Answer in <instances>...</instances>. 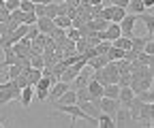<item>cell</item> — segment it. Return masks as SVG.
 Returning <instances> with one entry per match:
<instances>
[{
    "label": "cell",
    "instance_id": "6da1fadb",
    "mask_svg": "<svg viewBox=\"0 0 154 128\" xmlns=\"http://www.w3.org/2000/svg\"><path fill=\"white\" fill-rule=\"evenodd\" d=\"M135 24H137V15H135V13H126L122 19L118 22V26H120V30H122V36H133Z\"/></svg>",
    "mask_w": 154,
    "mask_h": 128
},
{
    "label": "cell",
    "instance_id": "7a4b0ae2",
    "mask_svg": "<svg viewBox=\"0 0 154 128\" xmlns=\"http://www.w3.org/2000/svg\"><path fill=\"white\" fill-rule=\"evenodd\" d=\"M133 124V118L128 113L126 107H118V111L113 113V126H131Z\"/></svg>",
    "mask_w": 154,
    "mask_h": 128
},
{
    "label": "cell",
    "instance_id": "3957f363",
    "mask_svg": "<svg viewBox=\"0 0 154 128\" xmlns=\"http://www.w3.org/2000/svg\"><path fill=\"white\" fill-rule=\"evenodd\" d=\"M36 28H38V32H43V34H49L54 28H56V24H54V19L51 17H47V15H41L36 19Z\"/></svg>",
    "mask_w": 154,
    "mask_h": 128
},
{
    "label": "cell",
    "instance_id": "277c9868",
    "mask_svg": "<svg viewBox=\"0 0 154 128\" xmlns=\"http://www.w3.org/2000/svg\"><path fill=\"white\" fill-rule=\"evenodd\" d=\"M137 19H141V22H143V26H146V30H148V34H146V36L154 39V15H150V13L146 11V13L137 15Z\"/></svg>",
    "mask_w": 154,
    "mask_h": 128
},
{
    "label": "cell",
    "instance_id": "5b68a950",
    "mask_svg": "<svg viewBox=\"0 0 154 128\" xmlns=\"http://www.w3.org/2000/svg\"><path fill=\"white\" fill-rule=\"evenodd\" d=\"M73 103H77V96H75V90L73 88H69L64 94H60L54 100V105H73Z\"/></svg>",
    "mask_w": 154,
    "mask_h": 128
},
{
    "label": "cell",
    "instance_id": "8992f818",
    "mask_svg": "<svg viewBox=\"0 0 154 128\" xmlns=\"http://www.w3.org/2000/svg\"><path fill=\"white\" fill-rule=\"evenodd\" d=\"M32 98H34V88H32V85L22 88V92H19V100H22V107H30V105H32Z\"/></svg>",
    "mask_w": 154,
    "mask_h": 128
},
{
    "label": "cell",
    "instance_id": "52a82bcc",
    "mask_svg": "<svg viewBox=\"0 0 154 128\" xmlns=\"http://www.w3.org/2000/svg\"><path fill=\"white\" fill-rule=\"evenodd\" d=\"M86 88H88V92H90V100H92V98H101V96H103V85H101L99 81L90 79V81L86 83Z\"/></svg>",
    "mask_w": 154,
    "mask_h": 128
},
{
    "label": "cell",
    "instance_id": "ba28073f",
    "mask_svg": "<svg viewBox=\"0 0 154 128\" xmlns=\"http://www.w3.org/2000/svg\"><path fill=\"white\" fill-rule=\"evenodd\" d=\"M133 90L131 88H120V94H118V103H120V107H128L131 105V100H133Z\"/></svg>",
    "mask_w": 154,
    "mask_h": 128
},
{
    "label": "cell",
    "instance_id": "9c48e42d",
    "mask_svg": "<svg viewBox=\"0 0 154 128\" xmlns=\"http://www.w3.org/2000/svg\"><path fill=\"white\" fill-rule=\"evenodd\" d=\"M118 94H120V85H118V83H105V85H103V96L118 98Z\"/></svg>",
    "mask_w": 154,
    "mask_h": 128
},
{
    "label": "cell",
    "instance_id": "30bf717a",
    "mask_svg": "<svg viewBox=\"0 0 154 128\" xmlns=\"http://www.w3.org/2000/svg\"><path fill=\"white\" fill-rule=\"evenodd\" d=\"M105 56H107V60L109 62H113V60H120V58H124V49H120V47H109L107 49V53H105Z\"/></svg>",
    "mask_w": 154,
    "mask_h": 128
},
{
    "label": "cell",
    "instance_id": "8fae6325",
    "mask_svg": "<svg viewBox=\"0 0 154 128\" xmlns=\"http://www.w3.org/2000/svg\"><path fill=\"white\" fill-rule=\"evenodd\" d=\"M96 124H99L101 128H113V118L101 111V115H96Z\"/></svg>",
    "mask_w": 154,
    "mask_h": 128
},
{
    "label": "cell",
    "instance_id": "7c38bea8",
    "mask_svg": "<svg viewBox=\"0 0 154 128\" xmlns=\"http://www.w3.org/2000/svg\"><path fill=\"white\" fill-rule=\"evenodd\" d=\"M75 90V96H77V103H86L90 100V92H88V88L86 85H79V88H73Z\"/></svg>",
    "mask_w": 154,
    "mask_h": 128
},
{
    "label": "cell",
    "instance_id": "4fadbf2b",
    "mask_svg": "<svg viewBox=\"0 0 154 128\" xmlns=\"http://www.w3.org/2000/svg\"><path fill=\"white\" fill-rule=\"evenodd\" d=\"M135 15H141V13H146V7H143V2L141 0H128V4H126Z\"/></svg>",
    "mask_w": 154,
    "mask_h": 128
},
{
    "label": "cell",
    "instance_id": "5bb4252c",
    "mask_svg": "<svg viewBox=\"0 0 154 128\" xmlns=\"http://www.w3.org/2000/svg\"><path fill=\"white\" fill-rule=\"evenodd\" d=\"M111 45L113 47H120V49H131V36H118L116 41H111Z\"/></svg>",
    "mask_w": 154,
    "mask_h": 128
},
{
    "label": "cell",
    "instance_id": "9a60e30c",
    "mask_svg": "<svg viewBox=\"0 0 154 128\" xmlns=\"http://www.w3.org/2000/svg\"><path fill=\"white\" fill-rule=\"evenodd\" d=\"M54 24L58 28H71V17L69 15H56L54 17Z\"/></svg>",
    "mask_w": 154,
    "mask_h": 128
},
{
    "label": "cell",
    "instance_id": "2e32d148",
    "mask_svg": "<svg viewBox=\"0 0 154 128\" xmlns=\"http://www.w3.org/2000/svg\"><path fill=\"white\" fill-rule=\"evenodd\" d=\"M19 73H22V64H19V62H15V64L7 66V79H15Z\"/></svg>",
    "mask_w": 154,
    "mask_h": 128
},
{
    "label": "cell",
    "instance_id": "e0dca14e",
    "mask_svg": "<svg viewBox=\"0 0 154 128\" xmlns=\"http://www.w3.org/2000/svg\"><path fill=\"white\" fill-rule=\"evenodd\" d=\"M135 60H139V62L146 64V66H152V64H154V56H152V53H146V51H139Z\"/></svg>",
    "mask_w": 154,
    "mask_h": 128
},
{
    "label": "cell",
    "instance_id": "ac0fdd59",
    "mask_svg": "<svg viewBox=\"0 0 154 128\" xmlns=\"http://www.w3.org/2000/svg\"><path fill=\"white\" fill-rule=\"evenodd\" d=\"M139 100H143V103H154V92L152 90H141V92H137L135 94Z\"/></svg>",
    "mask_w": 154,
    "mask_h": 128
},
{
    "label": "cell",
    "instance_id": "d6986e66",
    "mask_svg": "<svg viewBox=\"0 0 154 128\" xmlns=\"http://www.w3.org/2000/svg\"><path fill=\"white\" fill-rule=\"evenodd\" d=\"M124 15H126V9H122V7H113V11H111V22L118 24Z\"/></svg>",
    "mask_w": 154,
    "mask_h": 128
},
{
    "label": "cell",
    "instance_id": "ffe728a7",
    "mask_svg": "<svg viewBox=\"0 0 154 128\" xmlns=\"http://www.w3.org/2000/svg\"><path fill=\"white\" fill-rule=\"evenodd\" d=\"M30 66L43 68V53H32V56H30Z\"/></svg>",
    "mask_w": 154,
    "mask_h": 128
},
{
    "label": "cell",
    "instance_id": "44dd1931",
    "mask_svg": "<svg viewBox=\"0 0 154 128\" xmlns=\"http://www.w3.org/2000/svg\"><path fill=\"white\" fill-rule=\"evenodd\" d=\"M118 85L120 88H128L131 85V73H120L118 75Z\"/></svg>",
    "mask_w": 154,
    "mask_h": 128
},
{
    "label": "cell",
    "instance_id": "7402d4cb",
    "mask_svg": "<svg viewBox=\"0 0 154 128\" xmlns=\"http://www.w3.org/2000/svg\"><path fill=\"white\" fill-rule=\"evenodd\" d=\"M36 19H38V17L34 15V11H30V13H24V17H22V24L32 26V24H36Z\"/></svg>",
    "mask_w": 154,
    "mask_h": 128
},
{
    "label": "cell",
    "instance_id": "603a6c76",
    "mask_svg": "<svg viewBox=\"0 0 154 128\" xmlns=\"http://www.w3.org/2000/svg\"><path fill=\"white\" fill-rule=\"evenodd\" d=\"M45 15H47V17H51V19H54V17L58 15V4H54V2L45 4Z\"/></svg>",
    "mask_w": 154,
    "mask_h": 128
},
{
    "label": "cell",
    "instance_id": "cb8c5ba5",
    "mask_svg": "<svg viewBox=\"0 0 154 128\" xmlns=\"http://www.w3.org/2000/svg\"><path fill=\"white\" fill-rule=\"evenodd\" d=\"M19 11H24V13L34 11V2H30V0H22V2H19Z\"/></svg>",
    "mask_w": 154,
    "mask_h": 128
},
{
    "label": "cell",
    "instance_id": "d4e9b609",
    "mask_svg": "<svg viewBox=\"0 0 154 128\" xmlns=\"http://www.w3.org/2000/svg\"><path fill=\"white\" fill-rule=\"evenodd\" d=\"M66 39H71V41H77V39H82V36H79V30H77V28H66Z\"/></svg>",
    "mask_w": 154,
    "mask_h": 128
},
{
    "label": "cell",
    "instance_id": "484cf974",
    "mask_svg": "<svg viewBox=\"0 0 154 128\" xmlns=\"http://www.w3.org/2000/svg\"><path fill=\"white\" fill-rule=\"evenodd\" d=\"M19 2H22V0H5V9L11 13V11L19 9Z\"/></svg>",
    "mask_w": 154,
    "mask_h": 128
},
{
    "label": "cell",
    "instance_id": "4316f807",
    "mask_svg": "<svg viewBox=\"0 0 154 128\" xmlns=\"http://www.w3.org/2000/svg\"><path fill=\"white\" fill-rule=\"evenodd\" d=\"M13 81H15V83H17L19 88H26V85H28V77L24 75V73H19V75H17V77H15Z\"/></svg>",
    "mask_w": 154,
    "mask_h": 128
},
{
    "label": "cell",
    "instance_id": "83f0119b",
    "mask_svg": "<svg viewBox=\"0 0 154 128\" xmlns=\"http://www.w3.org/2000/svg\"><path fill=\"white\" fill-rule=\"evenodd\" d=\"M34 15H36V17L45 15V4H34Z\"/></svg>",
    "mask_w": 154,
    "mask_h": 128
},
{
    "label": "cell",
    "instance_id": "f1b7e54d",
    "mask_svg": "<svg viewBox=\"0 0 154 128\" xmlns=\"http://www.w3.org/2000/svg\"><path fill=\"white\" fill-rule=\"evenodd\" d=\"M69 9H71V7H69L66 2H64V4H58V15H66Z\"/></svg>",
    "mask_w": 154,
    "mask_h": 128
},
{
    "label": "cell",
    "instance_id": "f546056e",
    "mask_svg": "<svg viewBox=\"0 0 154 128\" xmlns=\"http://www.w3.org/2000/svg\"><path fill=\"white\" fill-rule=\"evenodd\" d=\"M141 2H143L146 11H152V13H154V0H141Z\"/></svg>",
    "mask_w": 154,
    "mask_h": 128
},
{
    "label": "cell",
    "instance_id": "4dcf8cb0",
    "mask_svg": "<svg viewBox=\"0 0 154 128\" xmlns=\"http://www.w3.org/2000/svg\"><path fill=\"white\" fill-rule=\"evenodd\" d=\"M111 4H113V7H122V9H126L128 0H111Z\"/></svg>",
    "mask_w": 154,
    "mask_h": 128
},
{
    "label": "cell",
    "instance_id": "1f68e13d",
    "mask_svg": "<svg viewBox=\"0 0 154 128\" xmlns=\"http://www.w3.org/2000/svg\"><path fill=\"white\" fill-rule=\"evenodd\" d=\"M84 2L90 7H103V0H84Z\"/></svg>",
    "mask_w": 154,
    "mask_h": 128
},
{
    "label": "cell",
    "instance_id": "d6a6232c",
    "mask_svg": "<svg viewBox=\"0 0 154 128\" xmlns=\"http://www.w3.org/2000/svg\"><path fill=\"white\" fill-rule=\"evenodd\" d=\"M0 22H9V11L7 9H0Z\"/></svg>",
    "mask_w": 154,
    "mask_h": 128
},
{
    "label": "cell",
    "instance_id": "836d02e7",
    "mask_svg": "<svg viewBox=\"0 0 154 128\" xmlns=\"http://www.w3.org/2000/svg\"><path fill=\"white\" fill-rule=\"evenodd\" d=\"M0 9H5V0H0Z\"/></svg>",
    "mask_w": 154,
    "mask_h": 128
},
{
    "label": "cell",
    "instance_id": "e575fe53",
    "mask_svg": "<svg viewBox=\"0 0 154 128\" xmlns=\"http://www.w3.org/2000/svg\"><path fill=\"white\" fill-rule=\"evenodd\" d=\"M2 126H5V120H0V128H2Z\"/></svg>",
    "mask_w": 154,
    "mask_h": 128
}]
</instances>
